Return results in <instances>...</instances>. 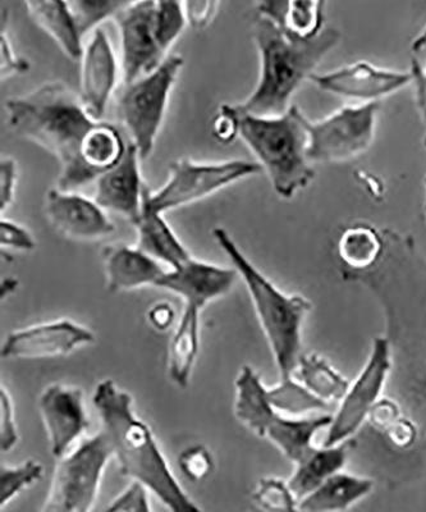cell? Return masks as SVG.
<instances>
[{"label":"cell","instance_id":"10","mask_svg":"<svg viewBox=\"0 0 426 512\" xmlns=\"http://www.w3.org/2000/svg\"><path fill=\"white\" fill-rule=\"evenodd\" d=\"M379 108V102H370L309 121L310 163L343 162L364 154L373 144Z\"/></svg>","mask_w":426,"mask_h":512},{"label":"cell","instance_id":"6","mask_svg":"<svg viewBox=\"0 0 426 512\" xmlns=\"http://www.w3.org/2000/svg\"><path fill=\"white\" fill-rule=\"evenodd\" d=\"M235 386L236 418L259 437L267 438L295 465L315 450V437L332 423L331 414L291 418L279 413L270 404L268 388L259 373L249 365L242 367Z\"/></svg>","mask_w":426,"mask_h":512},{"label":"cell","instance_id":"30","mask_svg":"<svg viewBox=\"0 0 426 512\" xmlns=\"http://www.w3.org/2000/svg\"><path fill=\"white\" fill-rule=\"evenodd\" d=\"M268 397L274 409L291 418H306L310 413L331 408L293 377L282 378L277 386L268 388Z\"/></svg>","mask_w":426,"mask_h":512},{"label":"cell","instance_id":"1","mask_svg":"<svg viewBox=\"0 0 426 512\" xmlns=\"http://www.w3.org/2000/svg\"><path fill=\"white\" fill-rule=\"evenodd\" d=\"M6 109L9 126L18 136L43 146L61 163L57 189L76 191L98 180L100 175L81 157L82 144L96 122L63 82H45L27 95L9 99Z\"/></svg>","mask_w":426,"mask_h":512},{"label":"cell","instance_id":"16","mask_svg":"<svg viewBox=\"0 0 426 512\" xmlns=\"http://www.w3.org/2000/svg\"><path fill=\"white\" fill-rule=\"evenodd\" d=\"M80 102L87 116L100 122L117 86L118 63L108 35L96 29L82 54Z\"/></svg>","mask_w":426,"mask_h":512},{"label":"cell","instance_id":"8","mask_svg":"<svg viewBox=\"0 0 426 512\" xmlns=\"http://www.w3.org/2000/svg\"><path fill=\"white\" fill-rule=\"evenodd\" d=\"M183 67V58L172 54L154 72L126 85L119 96L117 114L131 135L141 160L153 153L155 140L167 111L169 95Z\"/></svg>","mask_w":426,"mask_h":512},{"label":"cell","instance_id":"48","mask_svg":"<svg viewBox=\"0 0 426 512\" xmlns=\"http://www.w3.org/2000/svg\"><path fill=\"white\" fill-rule=\"evenodd\" d=\"M17 288V281L13 278H7L2 282V297H7L9 294H13Z\"/></svg>","mask_w":426,"mask_h":512},{"label":"cell","instance_id":"42","mask_svg":"<svg viewBox=\"0 0 426 512\" xmlns=\"http://www.w3.org/2000/svg\"><path fill=\"white\" fill-rule=\"evenodd\" d=\"M29 62L21 58L9 43L7 35L0 36V71H2V79L16 75V73H25L29 71Z\"/></svg>","mask_w":426,"mask_h":512},{"label":"cell","instance_id":"33","mask_svg":"<svg viewBox=\"0 0 426 512\" xmlns=\"http://www.w3.org/2000/svg\"><path fill=\"white\" fill-rule=\"evenodd\" d=\"M187 22L185 7L181 2L160 0L155 8V39L160 50L167 56L168 49L181 35Z\"/></svg>","mask_w":426,"mask_h":512},{"label":"cell","instance_id":"12","mask_svg":"<svg viewBox=\"0 0 426 512\" xmlns=\"http://www.w3.org/2000/svg\"><path fill=\"white\" fill-rule=\"evenodd\" d=\"M155 8L157 2H127L116 13L121 36V64L125 85L154 72L168 56L155 39Z\"/></svg>","mask_w":426,"mask_h":512},{"label":"cell","instance_id":"47","mask_svg":"<svg viewBox=\"0 0 426 512\" xmlns=\"http://www.w3.org/2000/svg\"><path fill=\"white\" fill-rule=\"evenodd\" d=\"M412 52L415 54H421L426 52V26L424 30L420 32L418 38L412 43Z\"/></svg>","mask_w":426,"mask_h":512},{"label":"cell","instance_id":"19","mask_svg":"<svg viewBox=\"0 0 426 512\" xmlns=\"http://www.w3.org/2000/svg\"><path fill=\"white\" fill-rule=\"evenodd\" d=\"M140 154L132 143L125 157L111 171L96 180L94 200L104 210L117 213L136 224L141 216L145 184L140 171Z\"/></svg>","mask_w":426,"mask_h":512},{"label":"cell","instance_id":"7","mask_svg":"<svg viewBox=\"0 0 426 512\" xmlns=\"http://www.w3.org/2000/svg\"><path fill=\"white\" fill-rule=\"evenodd\" d=\"M112 457V447L103 431L82 441L59 461L39 512L93 511Z\"/></svg>","mask_w":426,"mask_h":512},{"label":"cell","instance_id":"36","mask_svg":"<svg viewBox=\"0 0 426 512\" xmlns=\"http://www.w3.org/2000/svg\"><path fill=\"white\" fill-rule=\"evenodd\" d=\"M18 442L15 404L7 388L0 387V450L11 451Z\"/></svg>","mask_w":426,"mask_h":512},{"label":"cell","instance_id":"3","mask_svg":"<svg viewBox=\"0 0 426 512\" xmlns=\"http://www.w3.org/2000/svg\"><path fill=\"white\" fill-rule=\"evenodd\" d=\"M253 38L260 56V77L253 94L238 107L254 116L278 117L292 107V95L310 80L315 68L342 38L337 29H324L310 40L290 38L270 18L259 15Z\"/></svg>","mask_w":426,"mask_h":512},{"label":"cell","instance_id":"35","mask_svg":"<svg viewBox=\"0 0 426 512\" xmlns=\"http://www.w3.org/2000/svg\"><path fill=\"white\" fill-rule=\"evenodd\" d=\"M178 465L187 479L200 482L213 472L214 459L208 448L195 445L182 451L178 457Z\"/></svg>","mask_w":426,"mask_h":512},{"label":"cell","instance_id":"23","mask_svg":"<svg viewBox=\"0 0 426 512\" xmlns=\"http://www.w3.org/2000/svg\"><path fill=\"white\" fill-rule=\"evenodd\" d=\"M351 441L336 446H316L304 460L295 465V472L287 480L297 500H304L334 474L342 472L350 452Z\"/></svg>","mask_w":426,"mask_h":512},{"label":"cell","instance_id":"9","mask_svg":"<svg viewBox=\"0 0 426 512\" xmlns=\"http://www.w3.org/2000/svg\"><path fill=\"white\" fill-rule=\"evenodd\" d=\"M263 171L259 163L249 160H227L222 163H195L178 159L169 166L166 185L151 192L145 185L144 198L159 213L195 203L214 194L242 178L258 175Z\"/></svg>","mask_w":426,"mask_h":512},{"label":"cell","instance_id":"20","mask_svg":"<svg viewBox=\"0 0 426 512\" xmlns=\"http://www.w3.org/2000/svg\"><path fill=\"white\" fill-rule=\"evenodd\" d=\"M107 288L111 292L137 290L157 286L164 276L162 265L137 246L113 244L102 250Z\"/></svg>","mask_w":426,"mask_h":512},{"label":"cell","instance_id":"4","mask_svg":"<svg viewBox=\"0 0 426 512\" xmlns=\"http://www.w3.org/2000/svg\"><path fill=\"white\" fill-rule=\"evenodd\" d=\"M217 244L231 260L238 276L245 282L276 361L279 377L291 378L299 367L302 354V326L313 305L301 295H288L255 267L222 227L214 228Z\"/></svg>","mask_w":426,"mask_h":512},{"label":"cell","instance_id":"37","mask_svg":"<svg viewBox=\"0 0 426 512\" xmlns=\"http://www.w3.org/2000/svg\"><path fill=\"white\" fill-rule=\"evenodd\" d=\"M105 512H151L148 489L132 482Z\"/></svg>","mask_w":426,"mask_h":512},{"label":"cell","instance_id":"15","mask_svg":"<svg viewBox=\"0 0 426 512\" xmlns=\"http://www.w3.org/2000/svg\"><path fill=\"white\" fill-rule=\"evenodd\" d=\"M45 214L54 230L73 241H95L116 230L95 200L75 191L52 189L45 198Z\"/></svg>","mask_w":426,"mask_h":512},{"label":"cell","instance_id":"25","mask_svg":"<svg viewBox=\"0 0 426 512\" xmlns=\"http://www.w3.org/2000/svg\"><path fill=\"white\" fill-rule=\"evenodd\" d=\"M324 2L292 0V2H261L259 15L270 18L293 39L310 40L322 34Z\"/></svg>","mask_w":426,"mask_h":512},{"label":"cell","instance_id":"39","mask_svg":"<svg viewBox=\"0 0 426 512\" xmlns=\"http://www.w3.org/2000/svg\"><path fill=\"white\" fill-rule=\"evenodd\" d=\"M17 178L16 160L11 157H3L0 162V210L2 213L15 200Z\"/></svg>","mask_w":426,"mask_h":512},{"label":"cell","instance_id":"43","mask_svg":"<svg viewBox=\"0 0 426 512\" xmlns=\"http://www.w3.org/2000/svg\"><path fill=\"white\" fill-rule=\"evenodd\" d=\"M219 3L217 2H186L183 3L187 22L194 29H205L217 15Z\"/></svg>","mask_w":426,"mask_h":512},{"label":"cell","instance_id":"17","mask_svg":"<svg viewBox=\"0 0 426 512\" xmlns=\"http://www.w3.org/2000/svg\"><path fill=\"white\" fill-rule=\"evenodd\" d=\"M311 81L329 93L375 102L414 82L412 73L383 70L368 62L348 64L340 70L313 75Z\"/></svg>","mask_w":426,"mask_h":512},{"label":"cell","instance_id":"40","mask_svg":"<svg viewBox=\"0 0 426 512\" xmlns=\"http://www.w3.org/2000/svg\"><path fill=\"white\" fill-rule=\"evenodd\" d=\"M213 135L222 144H231L238 136V121L232 105L224 104L214 118Z\"/></svg>","mask_w":426,"mask_h":512},{"label":"cell","instance_id":"22","mask_svg":"<svg viewBox=\"0 0 426 512\" xmlns=\"http://www.w3.org/2000/svg\"><path fill=\"white\" fill-rule=\"evenodd\" d=\"M35 24L52 36L59 48L71 59H80L84 54L82 38L70 2L62 0H32L26 2Z\"/></svg>","mask_w":426,"mask_h":512},{"label":"cell","instance_id":"2","mask_svg":"<svg viewBox=\"0 0 426 512\" xmlns=\"http://www.w3.org/2000/svg\"><path fill=\"white\" fill-rule=\"evenodd\" d=\"M93 402L123 477L148 489L171 512H203L174 478L151 429L137 418L130 393L105 379Z\"/></svg>","mask_w":426,"mask_h":512},{"label":"cell","instance_id":"27","mask_svg":"<svg viewBox=\"0 0 426 512\" xmlns=\"http://www.w3.org/2000/svg\"><path fill=\"white\" fill-rule=\"evenodd\" d=\"M296 372L299 382L328 405L341 402L350 388L351 383L315 352L301 356Z\"/></svg>","mask_w":426,"mask_h":512},{"label":"cell","instance_id":"24","mask_svg":"<svg viewBox=\"0 0 426 512\" xmlns=\"http://www.w3.org/2000/svg\"><path fill=\"white\" fill-rule=\"evenodd\" d=\"M374 480L340 472L300 501L301 512H343L369 496Z\"/></svg>","mask_w":426,"mask_h":512},{"label":"cell","instance_id":"44","mask_svg":"<svg viewBox=\"0 0 426 512\" xmlns=\"http://www.w3.org/2000/svg\"><path fill=\"white\" fill-rule=\"evenodd\" d=\"M389 440L397 447L407 448L414 445L418 431L415 424L409 419L401 418L388 429Z\"/></svg>","mask_w":426,"mask_h":512},{"label":"cell","instance_id":"49","mask_svg":"<svg viewBox=\"0 0 426 512\" xmlns=\"http://www.w3.org/2000/svg\"><path fill=\"white\" fill-rule=\"evenodd\" d=\"M419 107L421 109V113L424 114L425 122H426V100H418Z\"/></svg>","mask_w":426,"mask_h":512},{"label":"cell","instance_id":"18","mask_svg":"<svg viewBox=\"0 0 426 512\" xmlns=\"http://www.w3.org/2000/svg\"><path fill=\"white\" fill-rule=\"evenodd\" d=\"M237 277L235 268L218 267L191 258L181 267L164 273L155 287L171 291L182 297L185 305L203 310L213 300L228 294Z\"/></svg>","mask_w":426,"mask_h":512},{"label":"cell","instance_id":"31","mask_svg":"<svg viewBox=\"0 0 426 512\" xmlns=\"http://www.w3.org/2000/svg\"><path fill=\"white\" fill-rule=\"evenodd\" d=\"M44 468L39 461L27 460L16 466L0 468V506L4 509L13 498L34 486L43 477Z\"/></svg>","mask_w":426,"mask_h":512},{"label":"cell","instance_id":"45","mask_svg":"<svg viewBox=\"0 0 426 512\" xmlns=\"http://www.w3.org/2000/svg\"><path fill=\"white\" fill-rule=\"evenodd\" d=\"M148 319L155 329L158 331H168L172 327L174 319H176V312L173 306L166 301L157 303L149 310Z\"/></svg>","mask_w":426,"mask_h":512},{"label":"cell","instance_id":"14","mask_svg":"<svg viewBox=\"0 0 426 512\" xmlns=\"http://www.w3.org/2000/svg\"><path fill=\"white\" fill-rule=\"evenodd\" d=\"M39 411L48 433L50 451L54 457L62 459L89 428L84 393L77 387L50 384L39 397Z\"/></svg>","mask_w":426,"mask_h":512},{"label":"cell","instance_id":"29","mask_svg":"<svg viewBox=\"0 0 426 512\" xmlns=\"http://www.w3.org/2000/svg\"><path fill=\"white\" fill-rule=\"evenodd\" d=\"M383 251V237L368 224H357L347 228L338 241L340 259L355 271H365L374 267Z\"/></svg>","mask_w":426,"mask_h":512},{"label":"cell","instance_id":"38","mask_svg":"<svg viewBox=\"0 0 426 512\" xmlns=\"http://www.w3.org/2000/svg\"><path fill=\"white\" fill-rule=\"evenodd\" d=\"M0 245L2 248L20 251H31L36 248V242L29 230L9 219L0 221Z\"/></svg>","mask_w":426,"mask_h":512},{"label":"cell","instance_id":"32","mask_svg":"<svg viewBox=\"0 0 426 512\" xmlns=\"http://www.w3.org/2000/svg\"><path fill=\"white\" fill-rule=\"evenodd\" d=\"M253 501L264 512H301L300 501L282 479L267 477L259 480Z\"/></svg>","mask_w":426,"mask_h":512},{"label":"cell","instance_id":"13","mask_svg":"<svg viewBox=\"0 0 426 512\" xmlns=\"http://www.w3.org/2000/svg\"><path fill=\"white\" fill-rule=\"evenodd\" d=\"M94 342L95 335L89 328L61 319L11 333L2 346V358H61Z\"/></svg>","mask_w":426,"mask_h":512},{"label":"cell","instance_id":"26","mask_svg":"<svg viewBox=\"0 0 426 512\" xmlns=\"http://www.w3.org/2000/svg\"><path fill=\"white\" fill-rule=\"evenodd\" d=\"M201 309L185 305L168 350V372L180 388L189 386L200 351Z\"/></svg>","mask_w":426,"mask_h":512},{"label":"cell","instance_id":"46","mask_svg":"<svg viewBox=\"0 0 426 512\" xmlns=\"http://www.w3.org/2000/svg\"><path fill=\"white\" fill-rule=\"evenodd\" d=\"M411 73L416 85V98L426 100V64L423 66L418 59H414Z\"/></svg>","mask_w":426,"mask_h":512},{"label":"cell","instance_id":"11","mask_svg":"<svg viewBox=\"0 0 426 512\" xmlns=\"http://www.w3.org/2000/svg\"><path fill=\"white\" fill-rule=\"evenodd\" d=\"M391 346L387 338L375 337L365 367L350 384L329 425L323 446H336L351 441L374 405L380 400L391 372Z\"/></svg>","mask_w":426,"mask_h":512},{"label":"cell","instance_id":"5","mask_svg":"<svg viewBox=\"0 0 426 512\" xmlns=\"http://www.w3.org/2000/svg\"><path fill=\"white\" fill-rule=\"evenodd\" d=\"M238 121V136L245 141L267 172L274 191L291 199L314 180L310 166L309 120L296 105L282 116L259 117L232 105Z\"/></svg>","mask_w":426,"mask_h":512},{"label":"cell","instance_id":"21","mask_svg":"<svg viewBox=\"0 0 426 512\" xmlns=\"http://www.w3.org/2000/svg\"><path fill=\"white\" fill-rule=\"evenodd\" d=\"M137 248L158 262L166 263L172 269L181 267L192 256L173 232L163 213L150 207L142 195V209L135 224Z\"/></svg>","mask_w":426,"mask_h":512},{"label":"cell","instance_id":"41","mask_svg":"<svg viewBox=\"0 0 426 512\" xmlns=\"http://www.w3.org/2000/svg\"><path fill=\"white\" fill-rule=\"evenodd\" d=\"M401 418L400 406L397 405L396 401L389 399H380L368 416V420L373 424V427L386 433Z\"/></svg>","mask_w":426,"mask_h":512},{"label":"cell","instance_id":"28","mask_svg":"<svg viewBox=\"0 0 426 512\" xmlns=\"http://www.w3.org/2000/svg\"><path fill=\"white\" fill-rule=\"evenodd\" d=\"M127 145L116 126L96 122L82 144L81 157L87 167L102 176L125 157Z\"/></svg>","mask_w":426,"mask_h":512},{"label":"cell","instance_id":"50","mask_svg":"<svg viewBox=\"0 0 426 512\" xmlns=\"http://www.w3.org/2000/svg\"><path fill=\"white\" fill-rule=\"evenodd\" d=\"M425 189H426V178H425ZM424 210H425V216H426V196H425Z\"/></svg>","mask_w":426,"mask_h":512},{"label":"cell","instance_id":"34","mask_svg":"<svg viewBox=\"0 0 426 512\" xmlns=\"http://www.w3.org/2000/svg\"><path fill=\"white\" fill-rule=\"evenodd\" d=\"M127 2H114V0H76L70 2L73 16L76 18L82 36L104 21L105 18L114 17Z\"/></svg>","mask_w":426,"mask_h":512}]
</instances>
